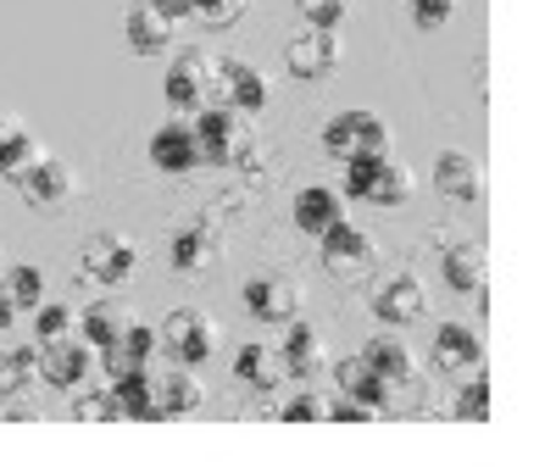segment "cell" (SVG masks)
<instances>
[{"instance_id":"6da1fadb","label":"cell","mask_w":556,"mask_h":467,"mask_svg":"<svg viewBox=\"0 0 556 467\" xmlns=\"http://www.w3.org/2000/svg\"><path fill=\"white\" fill-rule=\"evenodd\" d=\"M317 240H323V267H329L334 278H345V285H362V278L374 273V262H379L374 240H367L351 217H340L334 228H323Z\"/></svg>"},{"instance_id":"7a4b0ae2","label":"cell","mask_w":556,"mask_h":467,"mask_svg":"<svg viewBox=\"0 0 556 467\" xmlns=\"http://www.w3.org/2000/svg\"><path fill=\"white\" fill-rule=\"evenodd\" d=\"M156 345H167V356H178L184 367H195V362H206V356L217 351V329H212V317H206V312L178 306V312L162 323Z\"/></svg>"},{"instance_id":"3957f363","label":"cell","mask_w":556,"mask_h":467,"mask_svg":"<svg viewBox=\"0 0 556 467\" xmlns=\"http://www.w3.org/2000/svg\"><path fill=\"white\" fill-rule=\"evenodd\" d=\"M89 367H96V351H89L84 340H73V335L39 340V351H34V373L45 384H56V390H78L89 379Z\"/></svg>"},{"instance_id":"277c9868","label":"cell","mask_w":556,"mask_h":467,"mask_svg":"<svg viewBox=\"0 0 556 467\" xmlns=\"http://www.w3.org/2000/svg\"><path fill=\"white\" fill-rule=\"evenodd\" d=\"M323 146L329 156H367V151H390V128L374 112H340L323 128Z\"/></svg>"},{"instance_id":"5b68a950","label":"cell","mask_w":556,"mask_h":467,"mask_svg":"<svg viewBox=\"0 0 556 467\" xmlns=\"http://www.w3.org/2000/svg\"><path fill=\"white\" fill-rule=\"evenodd\" d=\"M223 84V62L206 56V51H184L173 67H167V101L173 106H206V96Z\"/></svg>"},{"instance_id":"8992f818","label":"cell","mask_w":556,"mask_h":467,"mask_svg":"<svg viewBox=\"0 0 556 467\" xmlns=\"http://www.w3.org/2000/svg\"><path fill=\"white\" fill-rule=\"evenodd\" d=\"M285 62H290L295 78H329V73L340 67V28H312V23H306V28L290 39Z\"/></svg>"},{"instance_id":"52a82bcc","label":"cell","mask_w":556,"mask_h":467,"mask_svg":"<svg viewBox=\"0 0 556 467\" xmlns=\"http://www.w3.org/2000/svg\"><path fill=\"white\" fill-rule=\"evenodd\" d=\"M112 406H117V417H134V424H162L151 367H123V373H112Z\"/></svg>"},{"instance_id":"ba28073f","label":"cell","mask_w":556,"mask_h":467,"mask_svg":"<svg viewBox=\"0 0 556 467\" xmlns=\"http://www.w3.org/2000/svg\"><path fill=\"white\" fill-rule=\"evenodd\" d=\"M195 151L206 156V162H235V151H240V117L228 112V106H201V117H195Z\"/></svg>"},{"instance_id":"9c48e42d","label":"cell","mask_w":556,"mask_h":467,"mask_svg":"<svg viewBox=\"0 0 556 467\" xmlns=\"http://www.w3.org/2000/svg\"><path fill=\"white\" fill-rule=\"evenodd\" d=\"M245 312H256L262 323H290L295 317V301H301V290L290 285V278H278V273H256V278H245Z\"/></svg>"},{"instance_id":"30bf717a","label":"cell","mask_w":556,"mask_h":467,"mask_svg":"<svg viewBox=\"0 0 556 467\" xmlns=\"http://www.w3.org/2000/svg\"><path fill=\"white\" fill-rule=\"evenodd\" d=\"M374 312L384 323H417V317H424L429 295H424V285H417V273H390L384 285L374 290Z\"/></svg>"},{"instance_id":"8fae6325","label":"cell","mask_w":556,"mask_h":467,"mask_svg":"<svg viewBox=\"0 0 556 467\" xmlns=\"http://www.w3.org/2000/svg\"><path fill=\"white\" fill-rule=\"evenodd\" d=\"M12 184L23 190V201H28V206H56V201H67V195H73V173H67L62 162H51V156H34Z\"/></svg>"},{"instance_id":"7c38bea8","label":"cell","mask_w":556,"mask_h":467,"mask_svg":"<svg viewBox=\"0 0 556 467\" xmlns=\"http://www.w3.org/2000/svg\"><path fill=\"white\" fill-rule=\"evenodd\" d=\"M134 240H117V234H101V240H89L84 245V267L89 278H101V285H123V278H134Z\"/></svg>"},{"instance_id":"4fadbf2b","label":"cell","mask_w":556,"mask_h":467,"mask_svg":"<svg viewBox=\"0 0 556 467\" xmlns=\"http://www.w3.org/2000/svg\"><path fill=\"white\" fill-rule=\"evenodd\" d=\"M362 362L374 367L384 384H412V379H417V356H412V345L395 340V335H374V340L362 345Z\"/></svg>"},{"instance_id":"5bb4252c","label":"cell","mask_w":556,"mask_h":467,"mask_svg":"<svg viewBox=\"0 0 556 467\" xmlns=\"http://www.w3.org/2000/svg\"><path fill=\"white\" fill-rule=\"evenodd\" d=\"M151 162H156L162 173H190V167L201 162L190 123H162V128L151 134Z\"/></svg>"},{"instance_id":"9a60e30c","label":"cell","mask_w":556,"mask_h":467,"mask_svg":"<svg viewBox=\"0 0 556 467\" xmlns=\"http://www.w3.org/2000/svg\"><path fill=\"white\" fill-rule=\"evenodd\" d=\"M345 217V201L329 190V184H306V190L295 195V228L301 234H323V228H334Z\"/></svg>"},{"instance_id":"2e32d148","label":"cell","mask_w":556,"mask_h":467,"mask_svg":"<svg viewBox=\"0 0 556 467\" xmlns=\"http://www.w3.org/2000/svg\"><path fill=\"white\" fill-rule=\"evenodd\" d=\"M217 251H223L217 223H190V228H184L178 240H173V267H178V273H201Z\"/></svg>"},{"instance_id":"e0dca14e","label":"cell","mask_w":556,"mask_h":467,"mask_svg":"<svg viewBox=\"0 0 556 467\" xmlns=\"http://www.w3.org/2000/svg\"><path fill=\"white\" fill-rule=\"evenodd\" d=\"M484 345L473 329H462V323H440V335H434V367L445 373H462V367H479Z\"/></svg>"},{"instance_id":"ac0fdd59","label":"cell","mask_w":556,"mask_h":467,"mask_svg":"<svg viewBox=\"0 0 556 467\" xmlns=\"http://www.w3.org/2000/svg\"><path fill=\"white\" fill-rule=\"evenodd\" d=\"M223 89H228V101H235V112H262L267 106V73L251 67V62H223Z\"/></svg>"},{"instance_id":"d6986e66","label":"cell","mask_w":556,"mask_h":467,"mask_svg":"<svg viewBox=\"0 0 556 467\" xmlns=\"http://www.w3.org/2000/svg\"><path fill=\"white\" fill-rule=\"evenodd\" d=\"M434 184L451 195V201H479L484 195V178H479V162L462 156V151H445L440 167H434Z\"/></svg>"},{"instance_id":"ffe728a7","label":"cell","mask_w":556,"mask_h":467,"mask_svg":"<svg viewBox=\"0 0 556 467\" xmlns=\"http://www.w3.org/2000/svg\"><path fill=\"white\" fill-rule=\"evenodd\" d=\"M123 28H128V45H134L139 56H162L167 45H173V17H162L156 7H134Z\"/></svg>"},{"instance_id":"44dd1931","label":"cell","mask_w":556,"mask_h":467,"mask_svg":"<svg viewBox=\"0 0 556 467\" xmlns=\"http://www.w3.org/2000/svg\"><path fill=\"white\" fill-rule=\"evenodd\" d=\"M151 384H156V412L162 417H190L206 401V390L190 379V373H162V379H151Z\"/></svg>"},{"instance_id":"7402d4cb","label":"cell","mask_w":556,"mask_h":467,"mask_svg":"<svg viewBox=\"0 0 556 467\" xmlns=\"http://www.w3.org/2000/svg\"><path fill=\"white\" fill-rule=\"evenodd\" d=\"M278 362H285V373H295V379H312V373H323V335L312 329V323H295L285 351H278Z\"/></svg>"},{"instance_id":"603a6c76","label":"cell","mask_w":556,"mask_h":467,"mask_svg":"<svg viewBox=\"0 0 556 467\" xmlns=\"http://www.w3.org/2000/svg\"><path fill=\"white\" fill-rule=\"evenodd\" d=\"M334 379H340V390H345L351 401H367V406H374V412H379V406L390 401V384H384V379H379V373L367 367L362 356L340 362V367H334Z\"/></svg>"},{"instance_id":"cb8c5ba5","label":"cell","mask_w":556,"mask_h":467,"mask_svg":"<svg viewBox=\"0 0 556 467\" xmlns=\"http://www.w3.org/2000/svg\"><path fill=\"white\" fill-rule=\"evenodd\" d=\"M123 329H128V312H123V306H106V301H101V306H89V312H84V345H89V351H101V356L117 351Z\"/></svg>"},{"instance_id":"d4e9b609","label":"cell","mask_w":556,"mask_h":467,"mask_svg":"<svg viewBox=\"0 0 556 467\" xmlns=\"http://www.w3.org/2000/svg\"><path fill=\"white\" fill-rule=\"evenodd\" d=\"M151 356H156V329H151V323H134V317H128L117 351H106L112 373H123V367H151Z\"/></svg>"},{"instance_id":"484cf974","label":"cell","mask_w":556,"mask_h":467,"mask_svg":"<svg viewBox=\"0 0 556 467\" xmlns=\"http://www.w3.org/2000/svg\"><path fill=\"white\" fill-rule=\"evenodd\" d=\"M235 373L245 384H256V390H278V384H285V362H278V351H267V345H240Z\"/></svg>"},{"instance_id":"4316f807","label":"cell","mask_w":556,"mask_h":467,"mask_svg":"<svg viewBox=\"0 0 556 467\" xmlns=\"http://www.w3.org/2000/svg\"><path fill=\"white\" fill-rule=\"evenodd\" d=\"M412 190H417V178H412L401 162H384V173L374 178V190H367L362 201H374V206H401V201H412Z\"/></svg>"},{"instance_id":"83f0119b","label":"cell","mask_w":556,"mask_h":467,"mask_svg":"<svg viewBox=\"0 0 556 467\" xmlns=\"http://www.w3.org/2000/svg\"><path fill=\"white\" fill-rule=\"evenodd\" d=\"M34 156H39V151H34V134H28L23 123H17L12 134H0V178H17Z\"/></svg>"},{"instance_id":"f1b7e54d","label":"cell","mask_w":556,"mask_h":467,"mask_svg":"<svg viewBox=\"0 0 556 467\" xmlns=\"http://www.w3.org/2000/svg\"><path fill=\"white\" fill-rule=\"evenodd\" d=\"M384 162H390V151H367V156H345V195H367L374 190V178L384 173Z\"/></svg>"},{"instance_id":"f546056e","label":"cell","mask_w":556,"mask_h":467,"mask_svg":"<svg viewBox=\"0 0 556 467\" xmlns=\"http://www.w3.org/2000/svg\"><path fill=\"white\" fill-rule=\"evenodd\" d=\"M451 290H484V256L479 251H445Z\"/></svg>"},{"instance_id":"4dcf8cb0","label":"cell","mask_w":556,"mask_h":467,"mask_svg":"<svg viewBox=\"0 0 556 467\" xmlns=\"http://www.w3.org/2000/svg\"><path fill=\"white\" fill-rule=\"evenodd\" d=\"M34 379V351H0V395H17Z\"/></svg>"},{"instance_id":"1f68e13d","label":"cell","mask_w":556,"mask_h":467,"mask_svg":"<svg viewBox=\"0 0 556 467\" xmlns=\"http://www.w3.org/2000/svg\"><path fill=\"white\" fill-rule=\"evenodd\" d=\"M456 417H462V424H484V417H490V379H484V373H473V384L456 395Z\"/></svg>"},{"instance_id":"d6a6232c","label":"cell","mask_w":556,"mask_h":467,"mask_svg":"<svg viewBox=\"0 0 556 467\" xmlns=\"http://www.w3.org/2000/svg\"><path fill=\"white\" fill-rule=\"evenodd\" d=\"M245 12H251V0H195V17L206 28H235Z\"/></svg>"},{"instance_id":"836d02e7","label":"cell","mask_w":556,"mask_h":467,"mask_svg":"<svg viewBox=\"0 0 556 467\" xmlns=\"http://www.w3.org/2000/svg\"><path fill=\"white\" fill-rule=\"evenodd\" d=\"M345 12H351V0H301V17L312 28H340Z\"/></svg>"},{"instance_id":"e575fe53","label":"cell","mask_w":556,"mask_h":467,"mask_svg":"<svg viewBox=\"0 0 556 467\" xmlns=\"http://www.w3.org/2000/svg\"><path fill=\"white\" fill-rule=\"evenodd\" d=\"M62 335H73V306L39 301V340H62Z\"/></svg>"},{"instance_id":"d590c367","label":"cell","mask_w":556,"mask_h":467,"mask_svg":"<svg viewBox=\"0 0 556 467\" xmlns=\"http://www.w3.org/2000/svg\"><path fill=\"white\" fill-rule=\"evenodd\" d=\"M12 301H17V306H39V301H45V273H39V267L23 262V267L12 273Z\"/></svg>"},{"instance_id":"8d00e7d4","label":"cell","mask_w":556,"mask_h":467,"mask_svg":"<svg viewBox=\"0 0 556 467\" xmlns=\"http://www.w3.org/2000/svg\"><path fill=\"white\" fill-rule=\"evenodd\" d=\"M278 417H285V424H317V417H329V401L323 395H295V401L278 406Z\"/></svg>"},{"instance_id":"74e56055","label":"cell","mask_w":556,"mask_h":467,"mask_svg":"<svg viewBox=\"0 0 556 467\" xmlns=\"http://www.w3.org/2000/svg\"><path fill=\"white\" fill-rule=\"evenodd\" d=\"M456 12V0H412V23L417 28H440Z\"/></svg>"},{"instance_id":"f35d334b","label":"cell","mask_w":556,"mask_h":467,"mask_svg":"<svg viewBox=\"0 0 556 467\" xmlns=\"http://www.w3.org/2000/svg\"><path fill=\"white\" fill-rule=\"evenodd\" d=\"M84 424H101V417H117V406H112V390H89L78 406H73Z\"/></svg>"},{"instance_id":"ab89813d","label":"cell","mask_w":556,"mask_h":467,"mask_svg":"<svg viewBox=\"0 0 556 467\" xmlns=\"http://www.w3.org/2000/svg\"><path fill=\"white\" fill-rule=\"evenodd\" d=\"M329 417H334V424H367V417H374V406L345 395V401H334V406H329Z\"/></svg>"},{"instance_id":"60d3db41","label":"cell","mask_w":556,"mask_h":467,"mask_svg":"<svg viewBox=\"0 0 556 467\" xmlns=\"http://www.w3.org/2000/svg\"><path fill=\"white\" fill-rule=\"evenodd\" d=\"M151 7H156L162 17H173V23H178V17H190V12H195V0H151Z\"/></svg>"},{"instance_id":"b9f144b4","label":"cell","mask_w":556,"mask_h":467,"mask_svg":"<svg viewBox=\"0 0 556 467\" xmlns=\"http://www.w3.org/2000/svg\"><path fill=\"white\" fill-rule=\"evenodd\" d=\"M17 312H23V306H17L12 295H0V329H12V323H17Z\"/></svg>"},{"instance_id":"7bdbcfd3","label":"cell","mask_w":556,"mask_h":467,"mask_svg":"<svg viewBox=\"0 0 556 467\" xmlns=\"http://www.w3.org/2000/svg\"><path fill=\"white\" fill-rule=\"evenodd\" d=\"M12 128H17V117H12V112H0V134H12Z\"/></svg>"}]
</instances>
